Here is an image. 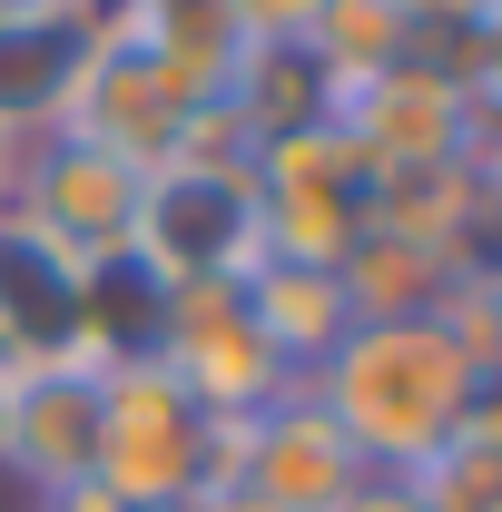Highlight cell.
<instances>
[{
	"label": "cell",
	"instance_id": "1",
	"mask_svg": "<svg viewBox=\"0 0 502 512\" xmlns=\"http://www.w3.org/2000/svg\"><path fill=\"white\" fill-rule=\"evenodd\" d=\"M306 394L335 414V434L355 444L365 473H414L493 394V375L434 316H394V325H345V345L306 375Z\"/></svg>",
	"mask_w": 502,
	"mask_h": 512
},
{
	"label": "cell",
	"instance_id": "2",
	"mask_svg": "<svg viewBox=\"0 0 502 512\" xmlns=\"http://www.w3.org/2000/svg\"><path fill=\"white\" fill-rule=\"evenodd\" d=\"M227 473V424L197 404L188 384L148 365H109L99 384V493L119 512H197V493Z\"/></svg>",
	"mask_w": 502,
	"mask_h": 512
},
{
	"label": "cell",
	"instance_id": "3",
	"mask_svg": "<svg viewBox=\"0 0 502 512\" xmlns=\"http://www.w3.org/2000/svg\"><path fill=\"white\" fill-rule=\"evenodd\" d=\"M128 256L178 296V286H227L256 256V178L247 148H188L168 168L138 178V217H128Z\"/></svg>",
	"mask_w": 502,
	"mask_h": 512
},
{
	"label": "cell",
	"instance_id": "4",
	"mask_svg": "<svg viewBox=\"0 0 502 512\" xmlns=\"http://www.w3.org/2000/svg\"><path fill=\"white\" fill-rule=\"evenodd\" d=\"M247 178H256V247L296 256V266H345V247L375 217V158L335 119L247 148Z\"/></svg>",
	"mask_w": 502,
	"mask_h": 512
},
{
	"label": "cell",
	"instance_id": "5",
	"mask_svg": "<svg viewBox=\"0 0 502 512\" xmlns=\"http://www.w3.org/2000/svg\"><path fill=\"white\" fill-rule=\"evenodd\" d=\"M335 128H345L375 168H434V158H473V168H483V148H493V99L463 89L453 69H434L414 50V60H394L384 79L345 89V99H335Z\"/></svg>",
	"mask_w": 502,
	"mask_h": 512
},
{
	"label": "cell",
	"instance_id": "6",
	"mask_svg": "<svg viewBox=\"0 0 502 512\" xmlns=\"http://www.w3.org/2000/svg\"><path fill=\"white\" fill-rule=\"evenodd\" d=\"M10 217L30 227V237H50L60 256L79 266H99L109 247H128V217H138V168L109 158V148H89V138H30V158L10 168Z\"/></svg>",
	"mask_w": 502,
	"mask_h": 512
},
{
	"label": "cell",
	"instance_id": "7",
	"mask_svg": "<svg viewBox=\"0 0 502 512\" xmlns=\"http://www.w3.org/2000/svg\"><path fill=\"white\" fill-rule=\"evenodd\" d=\"M158 365L188 384L217 424H247V414H266V404L296 384L286 355L256 335L237 276H227V286H178V296H168V345H158Z\"/></svg>",
	"mask_w": 502,
	"mask_h": 512
},
{
	"label": "cell",
	"instance_id": "8",
	"mask_svg": "<svg viewBox=\"0 0 502 512\" xmlns=\"http://www.w3.org/2000/svg\"><path fill=\"white\" fill-rule=\"evenodd\" d=\"M355 473H365V463L335 434V414L315 404L306 384H286L266 414L227 424V473H217V483H237L256 512H335Z\"/></svg>",
	"mask_w": 502,
	"mask_h": 512
},
{
	"label": "cell",
	"instance_id": "9",
	"mask_svg": "<svg viewBox=\"0 0 502 512\" xmlns=\"http://www.w3.org/2000/svg\"><path fill=\"white\" fill-rule=\"evenodd\" d=\"M99 365H10L0 375V473L50 503L99 473Z\"/></svg>",
	"mask_w": 502,
	"mask_h": 512
},
{
	"label": "cell",
	"instance_id": "10",
	"mask_svg": "<svg viewBox=\"0 0 502 512\" xmlns=\"http://www.w3.org/2000/svg\"><path fill=\"white\" fill-rule=\"evenodd\" d=\"M99 30H109V0H30L0 20V138L10 148L69 119L79 69L99 60Z\"/></svg>",
	"mask_w": 502,
	"mask_h": 512
},
{
	"label": "cell",
	"instance_id": "11",
	"mask_svg": "<svg viewBox=\"0 0 502 512\" xmlns=\"http://www.w3.org/2000/svg\"><path fill=\"white\" fill-rule=\"evenodd\" d=\"M79 296H89V266L0 207V365H89Z\"/></svg>",
	"mask_w": 502,
	"mask_h": 512
},
{
	"label": "cell",
	"instance_id": "12",
	"mask_svg": "<svg viewBox=\"0 0 502 512\" xmlns=\"http://www.w3.org/2000/svg\"><path fill=\"white\" fill-rule=\"evenodd\" d=\"M247 316L256 335L286 355V375L306 384L335 345H345V325H355V306H345V286H335V266H296V256H256L247 276Z\"/></svg>",
	"mask_w": 502,
	"mask_h": 512
},
{
	"label": "cell",
	"instance_id": "13",
	"mask_svg": "<svg viewBox=\"0 0 502 512\" xmlns=\"http://www.w3.org/2000/svg\"><path fill=\"white\" fill-rule=\"evenodd\" d=\"M217 109L237 128V148H266V138H296V128L335 119V89H325L306 40H247V60L227 69Z\"/></svg>",
	"mask_w": 502,
	"mask_h": 512
},
{
	"label": "cell",
	"instance_id": "14",
	"mask_svg": "<svg viewBox=\"0 0 502 512\" xmlns=\"http://www.w3.org/2000/svg\"><path fill=\"white\" fill-rule=\"evenodd\" d=\"M109 30H119L128 50H148L158 69H178L197 99H217V89H227V69L247 60V30H237V10H227V0H119V10H109Z\"/></svg>",
	"mask_w": 502,
	"mask_h": 512
},
{
	"label": "cell",
	"instance_id": "15",
	"mask_svg": "<svg viewBox=\"0 0 502 512\" xmlns=\"http://www.w3.org/2000/svg\"><path fill=\"white\" fill-rule=\"evenodd\" d=\"M463 266H483V256L414 247V237H384V227H365V237L345 247V266H335V286H345L355 325H394V316H434V296L463 276Z\"/></svg>",
	"mask_w": 502,
	"mask_h": 512
},
{
	"label": "cell",
	"instance_id": "16",
	"mask_svg": "<svg viewBox=\"0 0 502 512\" xmlns=\"http://www.w3.org/2000/svg\"><path fill=\"white\" fill-rule=\"evenodd\" d=\"M79 325H89V365H148L168 345V286L138 266L128 247H109L89 266V296H79Z\"/></svg>",
	"mask_w": 502,
	"mask_h": 512
},
{
	"label": "cell",
	"instance_id": "17",
	"mask_svg": "<svg viewBox=\"0 0 502 512\" xmlns=\"http://www.w3.org/2000/svg\"><path fill=\"white\" fill-rule=\"evenodd\" d=\"M315 69H325V89L345 99V89H365V79H384L394 60H414V30H404V10L394 0H325L306 30Z\"/></svg>",
	"mask_w": 502,
	"mask_h": 512
},
{
	"label": "cell",
	"instance_id": "18",
	"mask_svg": "<svg viewBox=\"0 0 502 512\" xmlns=\"http://www.w3.org/2000/svg\"><path fill=\"white\" fill-rule=\"evenodd\" d=\"M414 50H443V40H483L493 30V0H394Z\"/></svg>",
	"mask_w": 502,
	"mask_h": 512
},
{
	"label": "cell",
	"instance_id": "19",
	"mask_svg": "<svg viewBox=\"0 0 502 512\" xmlns=\"http://www.w3.org/2000/svg\"><path fill=\"white\" fill-rule=\"evenodd\" d=\"M227 10H237V30H247V40H306L325 0H227Z\"/></svg>",
	"mask_w": 502,
	"mask_h": 512
},
{
	"label": "cell",
	"instance_id": "20",
	"mask_svg": "<svg viewBox=\"0 0 502 512\" xmlns=\"http://www.w3.org/2000/svg\"><path fill=\"white\" fill-rule=\"evenodd\" d=\"M335 512H424V503H414V483H404V473H355Z\"/></svg>",
	"mask_w": 502,
	"mask_h": 512
},
{
	"label": "cell",
	"instance_id": "21",
	"mask_svg": "<svg viewBox=\"0 0 502 512\" xmlns=\"http://www.w3.org/2000/svg\"><path fill=\"white\" fill-rule=\"evenodd\" d=\"M10 168H20V148H10V138H0V207H10Z\"/></svg>",
	"mask_w": 502,
	"mask_h": 512
},
{
	"label": "cell",
	"instance_id": "22",
	"mask_svg": "<svg viewBox=\"0 0 502 512\" xmlns=\"http://www.w3.org/2000/svg\"><path fill=\"white\" fill-rule=\"evenodd\" d=\"M10 10H30V0H0V20H10Z\"/></svg>",
	"mask_w": 502,
	"mask_h": 512
}]
</instances>
